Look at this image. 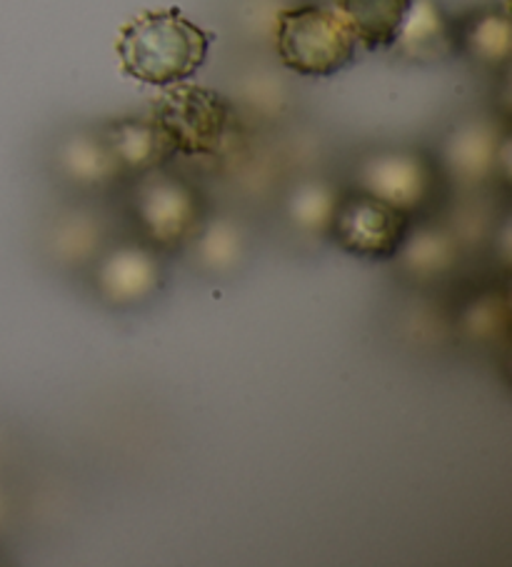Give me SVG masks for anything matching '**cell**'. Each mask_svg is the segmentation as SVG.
Returning <instances> with one entry per match:
<instances>
[{
	"label": "cell",
	"instance_id": "5bb4252c",
	"mask_svg": "<svg viewBox=\"0 0 512 567\" xmlns=\"http://www.w3.org/2000/svg\"><path fill=\"white\" fill-rule=\"evenodd\" d=\"M402 246H406L402 262L418 278H438L455 260V240L442 230H422Z\"/></svg>",
	"mask_w": 512,
	"mask_h": 567
},
{
	"label": "cell",
	"instance_id": "7a4b0ae2",
	"mask_svg": "<svg viewBox=\"0 0 512 567\" xmlns=\"http://www.w3.org/2000/svg\"><path fill=\"white\" fill-rule=\"evenodd\" d=\"M273 48L285 71L332 78L356 63L358 38L338 6H285L275 16Z\"/></svg>",
	"mask_w": 512,
	"mask_h": 567
},
{
	"label": "cell",
	"instance_id": "3957f363",
	"mask_svg": "<svg viewBox=\"0 0 512 567\" xmlns=\"http://www.w3.org/2000/svg\"><path fill=\"white\" fill-rule=\"evenodd\" d=\"M153 118L173 143L175 153L211 158L228 143L235 128V107L228 97L208 87L178 83L167 87Z\"/></svg>",
	"mask_w": 512,
	"mask_h": 567
},
{
	"label": "cell",
	"instance_id": "9c48e42d",
	"mask_svg": "<svg viewBox=\"0 0 512 567\" xmlns=\"http://www.w3.org/2000/svg\"><path fill=\"white\" fill-rule=\"evenodd\" d=\"M53 171L78 188H105L123 178L111 148L98 128L65 131L53 143Z\"/></svg>",
	"mask_w": 512,
	"mask_h": 567
},
{
	"label": "cell",
	"instance_id": "5b68a950",
	"mask_svg": "<svg viewBox=\"0 0 512 567\" xmlns=\"http://www.w3.org/2000/svg\"><path fill=\"white\" fill-rule=\"evenodd\" d=\"M408 213L362 190L340 195L328 230L342 250L358 258H390L408 240Z\"/></svg>",
	"mask_w": 512,
	"mask_h": 567
},
{
	"label": "cell",
	"instance_id": "8992f818",
	"mask_svg": "<svg viewBox=\"0 0 512 567\" xmlns=\"http://www.w3.org/2000/svg\"><path fill=\"white\" fill-rule=\"evenodd\" d=\"M133 213L157 246H178L198 230L201 198L188 181L167 175L163 168L135 178Z\"/></svg>",
	"mask_w": 512,
	"mask_h": 567
},
{
	"label": "cell",
	"instance_id": "2e32d148",
	"mask_svg": "<svg viewBox=\"0 0 512 567\" xmlns=\"http://www.w3.org/2000/svg\"><path fill=\"white\" fill-rule=\"evenodd\" d=\"M340 195L335 193L330 183L325 181H303L298 188L290 193L288 213L290 218L305 230H322L330 225L335 203Z\"/></svg>",
	"mask_w": 512,
	"mask_h": 567
},
{
	"label": "cell",
	"instance_id": "4fadbf2b",
	"mask_svg": "<svg viewBox=\"0 0 512 567\" xmlns=\"http://www.w3.org/2000/svg\"><path fill=\"white\" fill-rule=\"evenodd\" d=\"M412 0H338L360 48L366 51H390L402 23H406Z\"/></svg>",
	"mask_w": 512,
	"mask_h": 567
},
{
	"label": "cell",
	"instance_id": "8fae6325",
	"mask_svg": "<svg viewBox=\"0 0 512 567\" xmlns=\"http://www.w3.org/2000/svg\"><path fill=\"white\" fill-rule=\"evenodd\" d=\"M455 53L485 71H505L510 61L508 6L485 3L455 18Z\"/></svg>",
	"mask_w": 512,
	"mask_h": 567
},
{
	"label": "cell",
	"instance_id": "52a82bcc",
	"mask_svg": "<svg viewBox=\"0 0 512 567\" xmlns=\"http://www.w3.org/2000/svg\"><path fill=\"white\" fill-rule=\"evenodd\" d=\"M440 163L462 185H482L492 178L508 181L510 135L495 118L468 115L442 138Z\"/></svg>",
	"mask_w": 512,
	"mask_h": 567
},
{
	"label": "cell",
	"instance_id": "ba28073f",
	"mask_svg": "<svg viewBox=\"0 0 512 567\" xmlns=\"http://www.w3.org/2000/svg\"><path fill=\"white\" fill-rule=\"evenodd\" d=\"M390 53L416 65L448 61L455 55V18L440 0H412Z\"/></svg>",
	"mask_w": 512,
	"mask_h": 567
},
{
	"label": "cell",
	"instance_id": "277c9868",
	"mask_svg": "<svg viewBox=\"0 0 512 567\" xmlns=\"http://www.w3.org/2000/svg\"><path fill=\"white\" fill-rule=\"evenodd\" d=\"M438 161L408 145L368 151L356 163V190L408 215L430 203L438 190Z\"/></svg>",
	"mask_w": 512,
	"mask_h": 567
},
{
	"label": "cell",
	"instance_id": "6da1fadb",
	"mask_svg": "<svg viewBox=\"0 0 512 567\" xmlns=\"http://www.w3.org/2000/svg\"><path fill=\"white\" fill-rule=\"evenodd\" d=\"M213 38L178 8L145 11L127 21L115 41L123 75L153 87L188 83L208 61Z\"/></svg>",
	"mask_w": 512,
	"mask_h": 567
},
{
	"label": "cell",
	"instance_id": "9a60e30c",
	"mask_svg": "<svg viewBox=\"0 0 512 567\" xmlns=\"http://www.w3.org/2000/svg\"><path fill=\"white\" fill-rule=\"evenodd\" d=\"M101 243V225L88 213H68L63 223H58L51 236V250L58 260L81 262L95 252Z\"/></svg>",
	"mask_w": 512,
	"mask_h": 567
},
{
	"label": "cell",
	"instance_id": "ac0fdd59",
	"mask_svg": "<svg viewBox=\"0 0 512 567\" xmlns=\"http://www.w3.org/2000/svg\"><path fill=\"white\" fill-rule=\"evenodd\" d=\"M243 101L255 113L273 118L285 107V87L270 73H253L243 85Z\"/></svg>",
	"mask_w": 512,
	"mask_h": 567
},
{
	"label": "cell",
	"instance_id": "7c38bea8",
	"mask_svg": "<svg viewBox=\"0 0 512 567\" xmlns=\"http://www.w3.org/2000/svg\"><path fill=\"white\" fill-rule=\"evenodd\" d=\"M161 286V270L151 252L143 248H117L95 272V288L113 306H135L151 298Z\"/></svg>",
	"mask_w": 512,
	"mask_h": 567
},
{
	"label": "cell",
	"instance_id": "30bf717a",
	"mask_svg": "<svg viewBox=\"0 0 512 567\" xmlns=\"http://www.w3.org/2000/svg\"><path fill=\"white\" fill-rule=\"evenodd\" d=\"M121 168L123 178H141V175L163 168L173 158V143L167 141L155 118H115L98 125Z\"/></svg>",
	"mask_w": 512,
	"mask_h": 567
},
{
	"label": "cell",
	"instance_id": "e0dca14e",
	"mask_svg": "<svg viewBox=\"0 0 512 567\" xmlns=\"http://www.w3.org/2000/svg\"><path fill=\"white\" fill-rule=\"evenodd\" d=\"M243 252V243L238 230L228 223H218L205 233L201 240V260L211 270H225L238 262Z\"/></svg>",
	"mask_w": 512,
	"mask_h": 567
}]
</instances>
